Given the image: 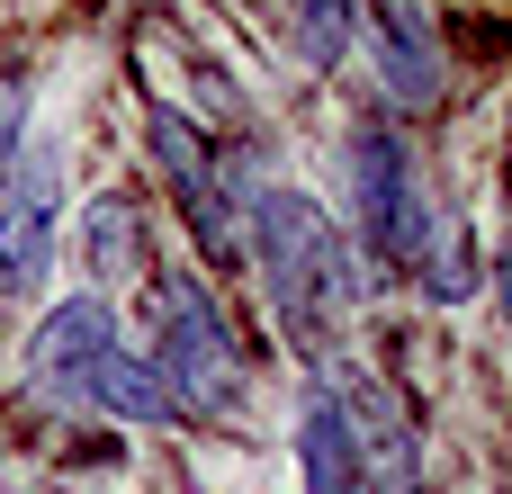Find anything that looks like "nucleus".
Masks as SVG:
<instances>
[{
	"mask_svg": "<svg viewBox=\"0 0 512 494\" xmlns=\"http://www.w3.org/2000/svg\"><path fill=\"white\" fill-rule=\"evenodd\" d=\"M153 378L171 387V405H180V414H234V405H243V351H234L225 315L207 306V288H189V279H171V288H162Z\"/></svg>",
	"mask_w": 512,
	"mask_h": 494,
	"instance_id": "3",
	"label": "nucleus"
},
{
	"mask_svg": "<svg viewBox=\"0 0 512 494\" xmlns=\"http://www.w3.org/2000/svg\"><path fill=\"white\" fill-rule=\"evenodd\" d=\"M414 494H423V486H414Z\"/></svg>",
	"mask_w": 512,
	"mask_h": 494,
	"instance_id": "15",
	"label": "nucleus"
},
{
	"mask_svg": "<svg viewBox=\"0 0 512 494\" xmlns=\"http://www.w3.org/2000/svg\"><path fill=\"white\" fill-rule=\"evenodd\" d=\"M18 153H27V90H18V72L0 63V189H9V171H18Z\"/></svg>",
	"mask_w": 512,
	"mask_h": 494,
	"instance_id": "13",
	"label": "nucleus"
},
{
	"mask_svg": "<svg viewBox=\"0 0 512 494\" xmlns=\"http://www.w3.org/2000/svg\"><path fill=\"white\" fill-rule=\"evenodd\" d=\"M144 144H153L162 189L180 198L189 243H198L207 261H234V252H243V198H234V180H225V162H216L207 126H198V117H180L171 99H153V108H144Z\"/></svg>",
	"mask_w": 512,
	"mask_h": 494,
	"instance_id": "2",
	"label": "nucleus"
},
{
	"mask_svg": "<svg viewBox=\"0 0 512 494\" xmlns=\"http://www.w3.org/2000/svg\"><path fill=\"white\" fill-rule=\"evenodd\" d=\"M504 135H512V126H504Z\"/></svg>",
	"mask_w": 512,
	"mask_h": 494,
	"instance_id": "16",
	"label": "nucleus"
},
{
	"mask_svg": "<svg viewBox=\"0 0 512 494\" xmlns=\"http://www.w3.org/2000/svg\"><path fill=\"white\" fill-rule=\"evenodd\" d=\"M54 198H63L54 153L45 144L18 153V171L0 189V288H18V297H36L45 270H54Z\"/></svg>",
	"mask_w": 512,
	"mask_h": 494,
	"instance_id": "5",
	"label": "nucleus"
},
{
	"mask_svg": "<svg viewBox=\"0 0 512 494\" xmlns=\"http://www.w3.org/2000/svg\"><path fill=\"white\" fill-rule=\"evenodd\" d=\"M252 252H261V279H270L279 333L297 342V360H324V351L351 333V306H360L351 243H342V225L324 216V198H306V189H261V198H252Z\"/></svg>",
	"mask_w": 512,
	"mask_h": 494,
	"instance_id": "1",
	"label": "nucleus"
},
{
	"mask_svg": "<svg viewBox=\"0 0 512 494\" xmlns=\"http://www.w3.org/2000/svg\"><path fill=\"white\" fill-rule=\"evenodd\" d=\"M495 297H504V315H512V243H504V261H495Z\"/></svg>",
	"mask_w": 512,
	"mask_h": 494,
	"instance_id": "14",
	"label": "nucleus"
},
{
	"mask_svg": "<svg viewBox=\"0 0 512 494\" xmlns=\"http://www.w3.org/2000/svg\"><path fill=\"white\" fill-rule=\"evenodd\" d=\"M297 468H306V494H369L342 396H315V405H306V423H297Z\"/></svg>",
	"mask_w": 512,
	"mask_h": 494,
	"instance_id": "8",
	"label": "nucleus"
},
{
	"mask_svg": "<svg viewBox=\"0 0 512 494\" xmlns=\"http://www.w3.org/2000/svg\"><path fill=\"white\" fill-rule=\"evenodd\" d=\"M108 342H117V333H108V306H99V297H72V306H54V315L36 324V342H27V378H36L45 396H72L81 369H90Z\"/></svg>",
	"mask_w": 512,
	"mask_h": 494,
	"instance_id": "7",
	"label": "nucleus"
},
{
	"mask_svg": "<svg viewBox=\"0 0 512 494\" xmlns=\"http://www.w3.org/2000/svg\"><path fill=\"white\" fill-rule=\"evenodd\" d=\"M81 405H99V414H126V423H171L180 405H171V387L153 378V360H135V351H99L90 369H81V387H72Z\"/></svg>",
	"mask_w": 512,
	"mask_h": 494,
	"instance_id": "9",
	"label": "nucleus"
},
{
	"mask_svg": "<svg viewBox=\"0 0 512 494\" xmlns=\"http://www.w3.org/2000/svg\"><path fill=\"white\" fill-rule=\"evenodd\" d=\"M360 18H369V36H378L387 99H396V108H432V99H441V45H432L423 0H360Z\"/></svg>",
	"mask_w": 512,
	"mask_h": 494,
	"instance_id": "6",
	"label": "nucleus"
},
{
	"mask_svg": "<svg viewBox=\"0 0 512 494\" xmlns=\"http://www.w3.org/2000/svg\"><path fill=\"white\" fill-rule=\"evenodd\" d=\"M351 180H360V225H369L378 261H387V270H414L423 243H432V216H441V207L423 198L414 153H405V135H396L387 117H369V126L351 135Z\"/></svg>",
	"mask_w": 512,
	"mask_h": 494,
	"instance_id": "4",
	"label": "nucleus"
},
{
	"mask_svg": "<svg viewBox=\"0 0 512 494\" xmlns=\"http://www.w3.org/2000/svg\"><path fill=\"white\" fill-rule=\"evenodd\" d=\"M351 27H360V0H297V54L315 72H333L351 54Z\"/></svg>",
	"mask_w": 512,
	"mask_h": 494,
	"instance_id": "11",
	"label": "nucleus"
},
{
	"mask_svg": "<svg viewBox=\"0 0 512 494\" xmlns=\"http://www.w3.org/2000/svg\"><path fill=\"white\" fill-rule=\"evenodd\" d=\"M81 252H90V270H108V279H117V270L135 261V207H126V198H99V207H90V243H81Z\"/></svg>",
	"mask_w": 512,
	"mask_h": 494,
	"instance_id": "12",
	"label": "nucleus"
},
{
	"mask_svg": "<svg viewBox=\"0 0 512 494\" xmlns=\"http://www.w3.org/2000/svg\"><path fill=\"white\" fill-rule=\"evenodd\" d=\"M414 279H423L432 297H468V288H477V243H468V225L432 216V243H423V261H414Z\"/></svg>",
	"mask_w": 512,
	"mask_h": 494,
	"instance_id": "10",
	"label": "nucleus"
}]
</instances>
